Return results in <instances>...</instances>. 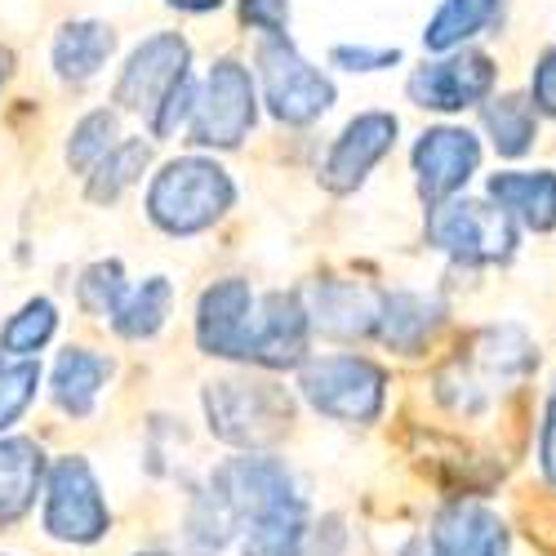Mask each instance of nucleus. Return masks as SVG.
Returning a JSON list of instances; mask_svg holds the SVG:
<instances>
[{"mask_svg":"<svg viewBox=\"0 0 556 556\" xmlns=\"http://www.w3.org/2000/svg\"><path fill=\"white\" fill-rule=\"evenodd\" d=\"M112 148H116V116L112 112H89L72 129L67 161H72V169H94Z\"/></svg>","mask_w":556,"mask_h":556,"instance_id":"cd10ccee","label":"nucleus"},{"mask_svg":"<svg viewBox=\"0 0 556 556\" xmlns=\"http://www.w3.org/2000/svg\"><path fill=\"white\" fill-rule=\"evenodd\" d=\"M112 526L103 485L94 477V468L67 454L50 468V481H45V530L63 543H99Z\"/></svg>","mask_w":556,"mask_h":556,"instance_id":"20e7f679","label":"nucleus"},{"mask_svg":"<svg viewBox=\"0 0 556 556\" xmlns=\"http://www.w3.org/2000/svg\"><path fill=\"white\" fill-rule=\"evenodd\" d=\"M125 271L121 263H94L80 276V307L89 316H116V307L125 303Z\"/></svg>","mask_w":556,"mask_h":556,"instance_id":"c85d7f7f","label":"nucleus"},{"mask_svg":"<svg viewBox=\"0 0 556 556\" xmlns=\"http://www.w3.org/2000/svg\"><path fill=\"white\" fill-rule=\"evenodd\" d=\"M490 197L534 231L556 227V174H494Z\"/></svg>","mask_w":556,"mask_h":556,"instance_id":"6ab92c4d","label":"nucleus"},{"mask_svg":"<svg viewBox=\"0 0 556 556\" xmlns=\"http://www.w3.org/2000/svg\"><path fill=\"white\" fill-rule=\"evenodd\" d=\"M307 307L299 303V294H267L263 299V316H254V343H250V361L267 365V369H290L303 365L307 352Z\"/></svg>","mask_w":556,"mask_h":556,"instance_id":"ddd939ff","label":"nucleus"},{"mask_svg":"<svg viewBox=\"0 0 556 556\" xmlns=\"http://www.w3.org/2000/svg\"><path fill=\"white\" fill-rule=\"evenodd\" d=\"M169 303H174L169 281H165V276H152V281H143L134 294H125V303H121L116 316H112V326H116V334H125V339H152V334L165 326Z\"/></svg>","mask_w":556,"mask_h":556,"instance_id":"4be33fe9","label":"nucleus"},{"mask_svg":"<svg viewBox=\"0 0 556 556\" xmlns=\"http://www.w3.org/2000/svg\"><path fill=\"white\" fill-rule=\"evenodd\" d=\"M138 556H169V552H138Z\"/></svg>","mask_w":556,"mask_h":556,"instance_id":"58836bf2","label":"nucleus"},{"mask_svg":"<svg viewBox=\"0 0 556 556\" xmlns=\"http://www.w3.org/2000/svg\"><path fill=\"white\" fill-rule=\"evenodd\" d=\"M307 534H312L307 530V503H303V494H290L245 526L241 552L245 556H299Z\"/></svg>","mask_w":556,"mask_h":556,"instance_id":"a211bd4d","label":"nucleus"},{"mask_svg":"<svg viewBox=\"0 0 556 556\" xmlns=\"http://www.w3.org/2000/svg\"><path fill=\"white\" fill-rule=\"evenodd\" d=\"M539 458H543V477L556 485V383H552V396H547V424H543Z\"/></svg>","mask_w":556,"mask_h":556,"instance_id":"f704fd0d","label":"nucleus"},{"mask_svg":"<svg viewBox=\"0 0 556 556\" xmlns=\"http://www.w3.org/2000/svg\"><path fill=\"white\" fill-rule=\"evenodd\" d=\"M108 375H112V361L108 356L85 352V348H67L59 356V365H54V401H59V409L85 419V414L94 409Z\"/></svg>","mask_w":556,"mask_h":556,"instance_id":"aec40b11","label":"nucleus"},{"mask_svg":"<svg viewBox=\"0 0 556 556\" xmlns=\"http://www.w3.org/2000/svg\"><path fill=\"white\" fill-rule=\"evenodd\" d=\"M334 63L339 67H352V72H379V67L401 63V50H365V45H339Z\"/></svg>","mask_w":556,"mask_h":556,"instance_id":"2f4dec72","label":"nucleus"},{"mask_svg":"<svg viewBox=\"0 0 556 556\" xmlns=\"http://www.w3.org/2000/svg\"><path fill=\"white\" fill-rule=\"evenodd\" d=\"M401 556H432V547H428V539H409Z\"/></svg>","mask_w":556,"mask_h":556,"instance_id":"e433bc0d","label":"nucleus"},{"mask_svg":"<svg viewBox=\"0 0 556 556\" xmlns=\"http://www.w3.org/2000/svg\"><path fill=\"white\" fill-rule=\"evenodd\" d=\"M0 369H5V361H0Z\"/></svg>","mask_w":556,"mask_h":556,"instance_id":"ea45409f","label":"nucleus"},{"mask_svg":"<svg viewBox=\"0 0 556 556\" xmlns=\"http://www.w3.org/2000/svg\"><path fill=\"white\" fill-rule=\"evenodd\" d=\"M197 343L210 356L250 361L254 343V294L245 281H218L201 294L197 307Z\"/></svg>","mask_w":556,"mask_h":556,"instance_id":"1a4fd4ad","label":"nucleus"},{"mask_svg":"<svg viewBox=\"0 0 556 556\" xmlns=\"http://www.w3.org/2000/svg\"><path fill=\"white\" fill-rule=\"evenodd\" d=\"M494 89V63L485 54H454L445 63H428L409 76V99L432 112H458L481 103Z\"/></svg>","mask_w":556,"mask_h":556,"instance_id":"9d476101","label":"nucleus"},{"mask_svg":"<svg viewBox=\"0 0 556 556\" xmlns=\"http://www.w3.org/2000/svg\"><path fill=\"white\" fill-rule=\"evenodd\" d=\"M54 326H59L54 303H50V299H31L18 316H10L5 334H0V348L14 352V356H31V352H40L45 343H50Z\"/></svg>","mask_w":556,"mask_h":556,"instance_id":"a878e982","label":"nucleus"},{"mask_svg":"<svg viewBox=\"0 0 556 556\" xmlns=\"http://www.w3.org/2000/svg\"><path fill=\"white\" fill-rule=\"evenodd\" d=\"M116 50L108 23H67L54 40V67L63 80H89Z\"/></svg>","mask_w":556,"mask_h":556,"instance_id":"412c9836","label":"nucleus"},{"mask_svg":"<svg viewBox=\"0 0 556 556\" xmlns=\"http://www.w3.org/2000/svg\"><path fill=\"white\" fill-rule=\"evenodd\" d=\"M485 125L503 156H521L534 143V112L526 99H494L485 108Z\"/></svg>","mask_w":556,"mask_h":556,"instance_id":"bb28decb","label":"nucleus"},{"mask_svg":"<svg viewBox=\"0 0 556 556\" xmlns=\"http://www.w3.org/2000/svg\"><path fill=\"white\" fill-rule=\"evenodd\" d=\"M231 197L237 192H231L227 169L201 156H182L152 178L148 214L156 227L174 231V237H192V231L214 227L231 210Z\"/></svg>","mask_w":556,"mask_h":556,"instance_id":"f03ea898","label":"nucleus"},{"mask_svg":"<svg viewBox=\"0 0 556 556\" xmlns=\"http://www.w3.org/2000/svg\"><path fill=\"white\" fill-rule=\"evenodd\" d=\"M428 237L463 263H498L517 245L507 214L490 210V205H477V201H450V205L432 210Z\"/></svg>","mask_w":556,"mask_h":556,"instance_id":"0eeeda50","label":"nucleus"},{"mask_svg":"<svg viewBox=\"0 0 556 556\" xmlns=\"http://www.w3.org/2000/svg\"><path fill=\"white\" fill-rule=\"evenodd\" d=\"M392 138H396V116H388V112H365V116H356V121L339 134V143L330 148L326 165H320V182H326L330 192H352V188H361L365 174L388 156Z\"/></svg>","mask_w":556,"mask_h":556,"instance_id":"9b49d317","label":"nucleus"},{"mask_svg":"<svg viewBox=\"0 0 556 556\" xmlns=\"http://www.w3.org/2000/svg\"><path fill=\"white\" fill-rule=\"evenodd\" d=\"M379 339L392 352H424L432 343V334L441 330V303L424 299V294H388L379 307Z\"/></svg>","mask_w":556,"mask_h":556,"instance_id":"f3484780","label":"nucleus"},{"mask_svg":"<svg viewBox=\"0 0 556 556\" xmlns=\"http://www.w3.org/2000/svg\"><path fill=\"white\" fill-rule=\"evenodd\" d=\"M169 5H178V10H192V14H205V10H218L223 0H169Z\"/></svg>","mask_w":556,"mask_h":556,"instance_id":"c9c22d12","label":"nucleus"},{"mask_svg":"<svg viewBox=\"0 0 556 556\" xmlns=\"http://www.w3.org/2000/svg\"><path fill=\"white\" fill-rule=\"evenodd\" d=\"M312 307H307V326L326 330L334 339H361L379 326V307L383 299L361 290L356 281H320L307 290Z\"/></svg>","mask_w":556,"mask_h":556,"instance_id":"2eb2a0df","label":"nucleus"},{"mask_svg":"<svg viewBox=\"0 0 556 556\" xmlns=\"http://www.w3.org/2000/svg\"><path fill=\"white\" fill-rule=\"evenodd\" d=\"M197 108V89H192V80H182V85H174V94L156 108V116H152V134L156 138H169L174 129H178V121L188 116Z\"/></svg>","mask_w":556,"mask_h":556,"instance_id":"7c9ffc66","label":"nucleus"},{"mask_svg":"<svg viewBox=\"0 0 556 556\" xmlns=\"http://www.w3.org/2000/svg\"><path fill=\"white\" fill-rule=\"evenodd\" d=\"M152 148L143 143V138H125V143H116L99 165L94 174H89V201H116L129 182L143 174Z\"/></svg>","mask_w":556,"mask_h":556,"instance_id":"5701e85b","label":"nucleus"},{"mask_svg":"<svg viewBox=\"0 0 556 556\" xmlns=\"http://www.w3.org/2000/svg\"><path fill=\"white\" fill-rule=\"evenodd\" d=\"M477 361L490 369V375L498 379H513V375H526V369L534 365V348L521 330L503 326V330H485L477 339Z\"/></svg>","mask_w":556,"mask_h":556,"instance_id":"393cba45","label":"nucleus"},{"mask_svg":"<svg viewBox=\"0 0 556 556\" xmlns=\"http://www.w3.org/2000/svg\"><path fill=\"white\" fill-rule=\"evenodd\" d=\"M432 556H507V526L485 503H450L428 534Z\"/></svg>","mask_w":556,"mask_h":556,"instance_id":"4468645a","label":"nucleus"},{"mask_svg":"<svg viewBox=\"0 0 556 556\" xmlns=\"http://www.w3.org/2000/svg\"><path fill=\"white\" fill-rule=\"evenodd\" d=\"M258 67H263V89H267V108L276 121L286 125H307L320 112H330L334 103V85L320 76L312 63L299 59V50L290 40L271 36L258 50Z\"/></svg>","mask_w":556,"mask_h":556,"instance_id":"39448f33","label":"nucleus"},{"mask_svg":"<svg viewBox=\"0 0 556 556\" xmlns=\"http://www.w3.org/2000/svg\"><path fill=\"white\" fill-rule=\"evenodd\" d=\"M5 72H10V54L0 50V80H5Z\"/></svg>","mask_w":556,"mask_h":556,"instance_id":"4c0bfd02","label":"nucleus"},{"mask_svg":"<svg viewBox=\"0 0 556 556\" xmlns=\"http://www.w3.org/2000/svg\"><path fill=\"white\" fill-rule=\"evenodd\" d=\"M534 103L556 116V50H547L534 67Z\"/></svg>","mask_w":556,"mask_h":556,"instance_id":"72a5a7b5","label":"nucleus"},{"mask_svg":"<svg viewBox=\"0 0 556 556\" xmlns=\"http://www.w3.org/2000/svg\"><path fill=\"white\" fill-rule=\"evenodd\" d=\"M303 396L339 424H375L383 414L388 375L365 356H320L299 375Z\"/></svg>","mask_w":556,"mask_h":556,"instance_id":"7ed1b4c3","label":"nucleus"},{"mask_svg":"<svg viewBox=\"0 0 556 556\" xmlns=\"http://www.w3.org/2000/svg\"><path fill=\"white\" fill-rule=\"evenodd\" d=\"M494 10H498V0H445L424 31L428 50H450V45L468 40L472 31H481L494 18Z\"/></svg>","mask_w":556,"mask_h":556,"instance_id":"b1692460","label":"nucleus"},{"mask_svg":"<svg viewBox=\"0 0 556 556\" xmlns=\"http://www.w3.org/2000/svg\"><path fill=\"white\" fill-rule=\"evenodd\" d=\"M36 383H40V365L36 361H18V365L0 369V428H10L18 414L31 405Z\"/></svg>","mask_w":556,"mask_h":556,"instance_id":"c756f323","label":"nucleus"},{"mask_svg":"<svg viewBox=\"0 0 556 556\" xmlns=\"http://www.w3.org/2000/svg\"><path fill=\"white\" fill-rule=\"evenodd\" d=\"M254 125V85L237 59L214 63L205 94L192 108V143L201 148H237Z\"/></svg>","mask_w":556,"mask_h":556,"instance_id":"423d86ee","label":"nucleus"},{"mask_svg":"<svg viewBox=\"0 0 556 556\" xmlns=\"http://www.w3.org/2000/svg\"><path fill=\"white\" fill-rule=\"evenodd\" d=\"M241 14H245L254 27L281 36V27H286V0H241Z\"/></svg>","mask_w":556,"mask_h":556,"instance_id":"473e14b6","label":"nucleus"},{"mask_svg":"<svg viewBox=\"0 0 556 556\" xmlns=\"http://www.w3.org/2000/svg\"><path fill=\"white\" fill-rule=\"evenodd\" d=\"M182 80H188V40H182L178 31H161L129 54V63L121 72V85H116V103L129 108V112L156 116V108Z\"/></svg>","mask_w":556,"mask_h":556,"instance_id":"6e6552de","label":"nucleus"},{"mask_svg":"<svg viewBox=\"0 0 556 556\" xmlns=\"http://www.w3.org/2000/svg\"><path fill=\"white\" fill-rule=\"evenodd\" d=\"M481 148L468 129H428L414 148V169H419V192L428 201H445L450 192H458L463 182L477 174Z\"/></svg>","mask_w":556,"mask_h":556,"instance_id":"f8f14e48","label":"nucleus"},{"mask_svg":"<svg viewBox=\"0 0 556 556\" xmlns=\"http://www.w3.org/2000/svg\"><path fill=\"white\" fill-rule=\"evenodd\" d=\"M205 419L218 441L263 450L290 432L294 405L290 392L271 379H218L205 388Z\"/></svg>","mask_w":556,"mask_h":556,"instance_id":"f257e3e1","label":"nucleus"},{"mask_svg":"<svg viewBox=\"0 0 556 556\" xmlns=\"http://www.w3.org/2000/svg\"><path fill=\"white\" fill-rule=\"evenodd\" d=\"M45 481V454L27 437L0 441V526H14L31 513V503Z\"/></svg>","mask_w":556,"mask_h":556,"instance_id":"dca6fc26","label":"nucleus"}]
</instances>
